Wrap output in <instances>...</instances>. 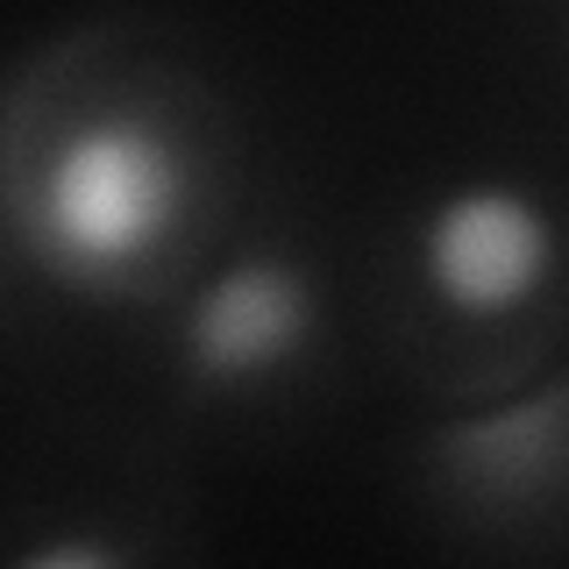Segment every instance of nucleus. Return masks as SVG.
Masks as SVG:
<instances>
[{
	"label": "nucleus",
	"mask_w": 569,
	"mask_h": 569,
	"mask_svg": "<svg viewBox=\"0 0 569 569\" xmlns=\"http://www.w3.org/2000/svg\"><path fill=\"white\" fill-rule=\"evenodd\" d=\"M22 569H121V556L100 541H50L36 556H22Z\"/></svg>",
	"instance_id": "5"
},
{
	"label": "nucleus",
	"mask_w": 569,
	"mask_h": 569,
	"mask_svg": "<svg viewBox=\"0 0 569 569\" xmlns=\"http://www.w3.org/2000/svg\"><path fill=\"white\" fill-rule=\"evenodd\" d=\"M548 263H556V228L512 186H470L427 213L420 271L449 313L491 320L527 307L541 292Z\"/></svg>",
	"instance_id": "2"
},
{
	"label": "nucleus",
	"mask_w": 569,
	"mask_h": 569,
	"mask_svg": "<svg viewBox=\"0 0 569 569\" xmlns=\"http://www.w3.org/2000/svg\"><path fill=\"white\" fill-rule=\"evenodd\" d=\"M186 200L192 164L150 114H93L50 150L29 221L50 271L114 284L171 242Z\"/></svg>",
	"instance_id": "1"
},
{
	"label": "nucleus",
	"mask_w": 569,
	"mask_h": 569,
	"mask_svg": "<svg viewBox=\"0 0 569 569\" xmlns=\"http://www.w3.org/2000/svg\"><path fill=\"white\" fill-rule=\"evenodd\" d=\"M307 320H313L307 278L271 257H249V263H228L200 292L186 342L207 378H263L307 342Z\"/></svg>",
	"instance_id": "3"
},
{
	"label": "nucleus",
	"mask_w": 569,
	"mask_h": 569,
	"mask_svg": "<svg viewBox=\"0 0 569 569\" xmlns=\"http://www.w3.org/2000/svg\"><path fill=\"white\" fill-rule=\"evenodd\" d=\"M562 391H548V399H527L520 413H498V420H477L470 435L456 441L462 462L485 477H527L541 456H556V427H562Z\"/></svg>",
	"instance_id": "4"
}]
</instances>
